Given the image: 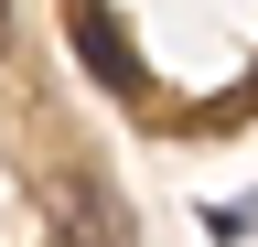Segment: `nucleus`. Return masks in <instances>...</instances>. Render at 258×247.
Returning <instances> with one entry per match:
<instances>
[{
    "instance_id": "obj_1",
    "label": "nucleus",
    "mask_w": 258,
    "mask_h": 247,
    "mask_svg": "<svg viewBox=\"0 0 258 247\" xmlns=\"http://www.w3.org/2000/svg\"><path fill=\"white\" fill-rule=\"evenodd\" d=\"M43 215H54L64 247H129V204L97 172H43Z\"/></svg>"
},
{
    "instance_id": "obj_3",
    "label": "nucleus",
    "mask_w": 258,
    "mask_h": 247,
    "mask_svg": "<svg viewBox=\"0 0 258 247\" xmlns=\"http://www.w3.org/2000/svg\"><path fill=\"white\" fill-rule=\"evenodd\" d=\"M0 54H11V0H0Z\"/></svg>"
},
{
    "instance_id": "obj_2",
    "label": "nucleus",
    "mask_w": 258,
    "mask_h": 247,
    "mask_svg": "<svg viewBox=\"0 0 258 247\" xmlns=\"http://www.w3.org/2000/svg\"><path fill=\"white\" fill-rule=\"evenodd\" d=\"M76 43H86V65H97V75H108V86L129 75V54H118V33H108V22H97V11L76 22Z\"/></svg>"
}]
</instances>
